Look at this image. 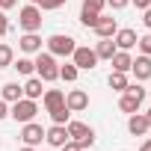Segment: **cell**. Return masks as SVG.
Listing matches in <instances>:
<instances>
[{"mask_svg": "<svg viewBox=\"0 0 151 151\" xmlns=\"http://www.w3.org/2000/svg\"><path fill=\"white\" fill-rule=\"evenodd\" d=\"M36 77H42L45 83H53V80H59V65H56V56L53 53H36Z\"/></svg>", "mask_w": 151, "mask_h": 151, "instance_id": "6da1fadb", "label": "cell"}, {"mask_svg": "<svg viewBox=\"0 0 151 151\" xmlns=\"http://www.w3.org/2000/svg\"><path fill=\"white\" fill-rule=\"evenodd\" d=\"M142 101H145V89L139 86V83H127V89L122 92V98H119V110L122 113H136L139 107H142Z\"/></svg>", "mask_w": 151, "mask_h": 151, "instance_id": "7a4b0ae2", "label": "cell"}, {"mask_svg": "<svg viewBox=\"0 0 151 151\" xmlns=\"http://www.w3.org/2000/svg\"><path fill=\"white\" fill-rule=\"evenodd\" d=\"M18 27L24 33H39L42 30V9L36 3H27L21 12H18Z\"/></svg>", "mask_w": 151, "mask_h": 151, "instance_id": "3957f363", "label": "cell"}, {"mask_svg": "<svg viewBox=\"0 0 151 151\" xmlns=\"http://www.w3.org/2000/svg\"><path fill=\"white\" fill-rule=\"evenodd\" d=\"M65 127H68V139H74L80 148H89L95 142V130L89 124H83V122H68Z\"/></svg>", "mask_w": 151, "mask_h": 151, "instance_id": "277c9868", "label": "cell"}, {"mask_svg": "<svg viewBox=\"0 0 151 151\" xmlns=\"http://www.w3.org/2000/svg\"><path fill=\"white\" fill-rule=\"evenodd\" d=\"M74 47H77L74 39L65 36V33H53V36L47 39V53H53V56H71Z\"/></svg>", "mask_w": 151, "mask_h": 151, "instance_id": "5b68a950", "label": "cell"}, {"mask_svg": "<svg viewBox=\"0 0 151 151\" xmlns=\"http://www.w3.org/2000/svg\"><path fill=\"white\" fill-rule=\"evenodd\" d=\"M36 113H39V107H36V101H30V98H21V101H15L12 107H9V116L15 119V122H33L36 119Z\"/></svg>", "mask_w": 151, "mask_h": 151, "instance_id": "8992f818", "label": "cell"}, {"mask_svg": "<svg viewBox=\"0 0 151 151\" xmlns=\"http://www.w3.org/2000/svg\"><path fill=\"white\" fill-rule=\"evenodd\" d=\"M71 62L77 65L80 71H92L95 65H98V53H95V47H74V53H71Z\"/></svg>", "mask_w": 151, "mask_h": 151, "instance_id": "52a82bcc", "label": "cell"}, {"mask_svg": "<svg viewBox=\"0 0 151 151\" xmlns=\"http://www.w3.org/2000/svg\"><path fill=\"white\" fill-rule=\"evenodd\" d=\"M42 139H45V127H42V124H36V122H24V127H21V142L36 148Z\"/></svg>", "mask_w": 151, "mask_h": 151, "instance_id": "ba28073f", "label": "cell"}, {"mask_svg": "<svg viewBox=\"0 0 151 151\" xmlns=\"http://www.w3.org/2000/svg\"><path fill=\"white\" fill-rule=\"evenodd\" d=\"M65 107H68L71 113H83V110L89 107V95H86L83 89H71V92H65Z\"/></svg>", "mask_w": 151, "mask_h": 151, "instance_id": "9c48e42d", "label": "cell"}, {"mask_svg": "<svg viewBox=\"0 0 151 151\" xmlns=\"http://www.w3.org/2000/svg\"><path fill=\"white\" fill-rule=\"evenodd\" d=\"M45 142H47L50 148H62V145L68 142V127H65V124L47 127V130H45Z\"/></svg>", "mask_w": 151, "mask_h": 151, "instance_id": "30bf717a", "label": "cell"}, {"mask_svg": "<svg viewBox=\"0 0 151 151\" xmlns=\"http://www.w3.org/2000/svg\"><path fill=\"white\" fill-rule=\"evenodd\" d=\"M101 39H113L116 36V30H119V24H116V18L113 15H98V21H95V27H92Z\"/></svg>", "mask_w": 151, "mask_h": 151, "instance_id": "8fae6325", "label": "cell"}, {"mask_svg": "<svg viewBox=\"0 0 151 151\" xmlns=\"http://www.w3.org/2000/svg\"><path fill=\"white\" fill-rule=\"evenodd\" d=\"M136 30H130V27H124V30H116V36H113V42H116V47L119 50H130V47H136Z\"/></svg>", "mask_w": 151, "mask_h": 151, "instance_id": "7c38bea8", "label": "cell"}, {"mask_svg": "<svg viewBox=\"0 0 151 151\" xmlns=\"http://www.w3.org/2000/svg\"><path fill=\"white\" fill-rule=\"evenodd\" d=\"M127 130L133 133V136H145L148 133V119H145V113H130L127 116Z\"/></svg>", "mask_w": 151, "mask_h": 151, "instance_id": "4fadbf2b", "label": "cell"}, {"mask_svg": "<svg viewBox=\"0 0 151 151\" xmlns=\"http://www.w3.org/2000/svg\"><path fill=\"white\" fill-rule=\"evenodd\" d=\"M130 71H133V77H136V80H148V77H151V56L139 53V56L133 59Z\"/></svg>", "mask_w": 151, "mask_h": 151, "instance_id": "5bb4252c", "label": "cell"}, {"mask_svg": "<svg viewBox=\"0 0 151 151\" xmlns=\"http://www.w3.org/2000/svg\"><path fill=\"white\" fill-rule=\"evenodd\" d=\"M42 95H45V80H42V77H36V74H30V80L24 83V98L39 101Z\"/></svg>", "mask_w": 151, "mask_h": 151, "instance_id": "9a60e30c", "label": "cell"}, {"mask_svg": "<svg viewBox=\"0 0 151 151\" xmlns=\"http://www.w3.org/2000/svg\"><path fill=\"white\" fill-rule=\"evenodd\" d=\"M18 47H21L24 53H39V50H42V36H39V33H24V36L18 39Z\"/></svg>", "mask_w": 151, "mask_h": 151, "instance_id": "2e32d148", "label": "cell"}, {"mask_svg": "<svg viewBox=\"0 0 151 151\" xmlns=\"http://www.w3.org/2000/svg\"><path fill=\"white\" fill-rule=\"evenodd\" d=\"M42 104H45V110L50 113V110H56V107H62V104H65V92H62V89H45Z\"/></svg>", "mask_w": 151, "mask_h": 151, "instance_id": "e0dca14e", "label": "cell"}, {"mask_svg": "<svg viewBox=\"0 0 151 151\" xmlns=\"http://www.w3.org/2000/svg\"><path fill=\"white\" fill-rule=\"evenodd\" d=\"M110 62H113V71H124L127 74L130 65H133V56H130V50H116Z\"/></svg>", "mask_w": 151, "mask_h": 151, "instance_id": "ac0fdd59", "label": "cell"}, {"mask_svg": "<svg viewBox=\"0 0 151 151\" xmlns=\"http://www.w3.org/2000/svg\"><path fill=\"white\" fill-rule=\"evenodd\" d=\"M0 98H3L6 104H15V101L24 98V86H18V83H3V89H0Z\"/></svg>", "mask_w": 151, "mask_h": 151, "instance_id": "d6986e66", "label": "cell"}, {"mask_svg": "<svg viewBox=\"0 0 151 151\" xmlns=\"http://www.w3.org/2000/svg\"><path fill=\"white\" fill-rule=\"evenodd\" d=\"M119 47H116V42L113 39H101L98 45H95V53H98V59H113V53H116Z\"/></svg>", "mask_w": 151, "mask_h": 151, "instance_id": "ffe728a7", "label": "cell"}, {"mask_svg": "<svg viewBox=\"0 0 151 151\" xmlns=\"http://www.w3.org/2000/svg\"><path fill=\"white\" fill-rule=\"evenodd\" d=\"M107 83H110V89H116V92H124L130 80H127V74H124V71H113Z\"/></svg>", "mask_w": 151, "mask_h": 151, "instance_id": "44dd1931", "label": "cell"}, {"mask_svg": "<svg viewBox=\"0 0 151 151\" xmlns=\"http://www.w3.org/2000/svg\"><path fill=\"white\" fill-rule=\"evenodd\" d=\"M12 68H18V74H24V77L36 74V62L30 56H18V62H12Z\"/></svg>", "mask_w": 151, "mask_h": 151, "instance_id": "7402d4cb", "label": "cell"}, {"mask_svg": "<svg viewBox=\"0 0 151 151\" xmlns=\"http://www.w3.org/2000/svg\"><path fill=\"white\" fill-rule=\"evenodd\" d=\"M77 74H80V68L74 65V62L59 65V80H65V83H74V80H77Z\"/></svg>", "mask_w": 151, "mask_h": 151, "instance_id": "603a6c76", "label": "cell"}, {"mask_svg": "<svg viewBox=\"0 0 151 151\" xmlns=\"http://www.w3.org/2000/svg\"><path fill=\"white\" fill-rule=\"evenodd\" d=\"M50 119H53V124H68V122H71V110L62 104V107L50 110Z\"/></svg>", "mask_w": 151, "mask_h": 151, "instance_id": "cb8c5ba5", "label": "cell"}, {"mask_svg": "<svg viewBox=\"0 0 151 151\" xmlns=\"http://www.w3.org/2000/svg\"><path fill=\"white\" fill-rule=\"evenodd\" d=\"M15 62V50H12V45H3L0 42V68H9Z\"/></svg>", "mask_w": 151, "mask_h": 151, "instance_id": "d4e9b609", "label": "cell"}, {"mask_svg": "<svg viewBox=\"0 0 151 151\" xmlns=\"http://www.w3.org/2000/svg\"><path fill=\"white\" fill-rule=\"evenodd\" d=\"M68 3V0H36V6L42 9V12H53V9H62Z\"/></svg>", "mask_w": 151, "mask_h": 151, "instance_id": "484cf974", "label": "cell"}, {"mask_svg": "<svg viewBox=\"0 0 151 151\" xmlns=\"http://www.w3.org/2000/svg\"><path fill=\"white\" fill-rule=\"evenodd\" d=\"M95 21H98V12L80 9V24H83V27H95Z\"/></svg>", "mask_w": 151, "mask_h": 151, "instance_id": "4316f807", "label": "cell"}, {"mask_svg": "<svg viewBox=\"0 0 151 151\" xmlns=\"http://www.w3.org/2000/svg\"><path fill=\"white\" fill-rule=\"evenodd\" d=\"M104 6H107V0H83V6H80V9H89V12H98V15H101Z\"/></svg>", "mask_w": 151, "mask_h": 151, "instance_id": "83f0119b", "label": "cell"}, {"mask_svg": "<svg viewBox=\"0 0 151 151\" xmlns=\"http://www.w3.org/2000/svg\"><path fill=\"white\" fill-rule=\"evenodd\" d=\"M136 45H139V53L151 56V33H148V36H139V39H136Z\"/></svg>", "mask_w": 151, "mask_h": 151, "instance_id": "f1b7e54d", "label": "cell"}, {"mask_svg": "<svg viewBox=\"0 0 151 151\" xmlns=\"http://www.w3.org/2000/svg\"><path fill=\"white\" fill-rule=\"evenodd\" d=\"M6 30H9V18L3 15V9H0V39L6 36Z\"/></svg>", "mask_w": 151, "mask_h": 151, "instance_id": "f546056e", "label": "cell"}, {"mask_svg": "<svg viewBox=\"0 0 151 151\" xmlns=\"http://www.w3.org/2000/svg\"><path fill=\"white\" fill-rule=\"evenodd\" d=\"M59 151H83V148H80L77 142H74V139H68V142H65V145H62Z\"/></svg>", "mask_w": 151, "mask_h": 151, "instance_id": "4dcf8cb0", "label": "cell"}, {"mask_svg": "<svg viewBox=\"0 0 151 151\" xmlns=\"http://www.w3.org/2000/svg\"><path fill=\"white\" fill-rule=\"evenodd\" d=\"M107 3H110V6H113V9H124V6H127V3H130V0H107Z\"/></svg>", "mask_w": 151, "mask_h": 151, "instance_id": "1f68e13d", "label": "cell"}, {"mask_svg": "<svg viewBox=\"0 0 151 151\" xmlns=\"http://www.w3.org/2000/svg\"><path fill=\"white\" fill-rule=\"evenodd\" d=\"M6 116H9V104H6V101H3V98H0V122H3V119H6Z\"/></svg>", "mask_w": 151, "mask_h": 151, "instance_id": "d6a6232c", "label": "cell"}, {"mask_svg": "<svg viewBox=\"0 0 151 151\" xmlns=\"http://www.w3.org/2000/svg\"><path fill=\"white\" fill-rule=\"evenodd\" d=\"M142 12H145V15H142V24L151 30V6H148V9H142Z\"/></svg>", "mask_w": 151, "mask_h": 151, "instance_id": "836d02e7", "label": "cell"}, {"mask_svg": "<svg viewBox=\"0 0 151 151\" xmlns=\"http://www.w3.org/2000/svg\"><path fill=\"white\" fill-rule=\"evenodd\" d=\"M130 3H133L136 9H148V6H151V0H130Z\"/></svg>", "mask_w": 151, "mask_h": 151, "instance_id": "e575fe53", "label": "cell"}, {"mask_svg": "<svg viewBox=\"0 0 151 151\" xmlns=\"http://www.w3.org/2000/svg\"><path fill=\"white\" fill-rule=\"evenodd\" d=\"M15 3H18V0H0V9H3V12H6V9H12Z\"/></svg>", "mask_w": 151, "mask_h": 151, "instance_id": "d590c367", "label": "cell"}, {"mask_svg": "<svg viewBox=\"0 0 151 151\" xmlns=\"http://www.w3.org/2000/svg\"><path fill=\"white\" fill-rule=\"evenodd\" d=\"M139 151H151V139H145V142L139 145Z\"/></svg>", "mask_w": 151, "mask_h": 151, "instance_id": "8d00e7d4", "label": "cell"}, {"mask_svg": "<svg viewBox=\"0 0 151 151\" xmlns=\"http://www.w3.org/2000/svg\"><path fill=\"white\" fill-rule=\"evenodd\" d=\"M18 151H36V148H33V145H24V148H18Z\"/></svg>", "mask_w": 151, "mask_h": 151, "instance_id": "74e56055", "label": "cell"}, {"mask_svg": "<svg viewBox=\"0 0 151 151\" xmlns=\"http://www.w3.org/2000/svg\"><path fill=\"white\" fill-rule=\"evenodd\" d=\"M145 119H148V130H151V110H148V113H145Z\"/></svg>", "mask_w": 151, "mask_h": 151, "instance_id": "f35d334b", "label": "cell"}, {"mask_svg": "<svg viewBox=\"0 0 151 151\" xmlns=\"http://www.w3.org/2000/svg\"><path fill=\"white\" fill-rule=\"evenodd\" d=\"M30 3H36V0H30Z\"/></svg>", "mask_w": 151, "mask_h": 151, "instance_id": "ab89813d", "label": "cell"}, {"mask_svg": "<svg viewBox=\"0 0 151 151\" xmlns=\"http://www.w3.org/2000/svg\"><path fill=\"white\" fill-rule=\"evenodd\" d=\"M83 151H86V148H83Z\"/></svg>", "mask_w": 151, "mask_h": 151, "instance_id": "60d3db41", "label": "cell"}]
</instances>
